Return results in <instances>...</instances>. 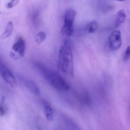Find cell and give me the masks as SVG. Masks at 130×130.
<instances>
[{
  "label": "cell",
  "mask_w": 130,
  "mask_h": 130,
  "mask_svg": "<svg viewBox=\"0 0 130 130\" xmlns=\"http://www.w3.org/2000/svg\"><path fill=\"white\" fill-rule=\"evenodd\" d=\"M73 42L69 38H66L60 48L57 68L63 73L71 78L74 77V66L73 59Z\"/></svg>",
  "instance_id": "6da1fadb"
},
{
  "label": "cell",
  "mask_w": 130,
  "mask_h": 130,
  "mask_svg": "<svg viewBox=\"0 0 130 130\" xmlns=\"http://www.w3.org/2000/svg\"><path fill=\"white\" fill-rule=\"evenodd\" d=\"M34 66L44 79L54 88L63 91L70 89V86L68 83L57 72L40 62H35Z\"/></svg>",
  "instance_id": "7a4b0ae2"
},
{
  "label": "cell",
  "mask_w": 130,
  "mask_h": 130,
  "mask_svg": "<svg viewBox=\"0 0 130 130\" xmlns=\"http://www.w3.org/2000/svg\"><path fill=\"white\" fill-rule=\"evenodd\" d=\"M0 72L6 83L12 87L16 85V80L12 73L1 60L0 62Z\"/></svg>",
  "instance_id": "3957f363"
},
{
  "label": "cell",
  "mask_w": 130,
  "mask_h": 130,
  "mask_svg": "<svg viewBox=\"0 0 130 130\" xmlns=\"http://www.w3.org/2000/svg\"><path fill=\"white\" fill-rule=\"evenodd\" d=\"M108 42L109 48L112 51L119 49L122 44L121 31L119 30L113 31L109 38Z\"/></svg>",
  "instance_id": "277c9868"
},
{
  "label": "cell",
  "mask_w": 130,
  "mask_h": 130,
  "mask_svg": "<svg viewBox=\"0 0 130 130\" xmlns=\"http://www.w3.org/2000/svg\"><path fill=\"white\" fill-rule=\"evenodd\" d=\"M12 48L19 58L23 57L25 53V41L22 37H19L13 44Z\"/></svg>",
  "instance_id": "5b68a950"
},
{
  "label": "cell",
  "mask_w": 130,
  "mask_h": 130,
  "mask_svg": "<svg viewBox=\"0 0 130 130\" xmlns=\"http://www.w3.org/2000/svg\"><path fill=\"white\" fill-rule=\"evenodd\" d=\"M19 77L25 86L32 93L36 96H40L41 92L40 89L37 84L33 80L25 76L20 75Z\"/></svg>",
  "instance_id": "8992f818"
},
{
  "label": "cell",
  "mask_w": 130,
  "mask_h": 130,
  "mask_svg": "<svg viewBox=\"0 0 130 130\" xmlns=\"http://www.w3.org/2000/svg\"><path fill=\"white\" fill-rule=\"evenodd\" d=\"M76 16V12L74 9H67L64 15V25L73 26L74 22Z\"/></svg>",
  "instance_id": "52a82bcc"
},
{
  "label": "cell",
  "mask_w": 130,
  "mask_h": 130,
  "mask_svg": "<svg viewBox=\"0 0 130 130\" xmlns=\"http://www.w3.org/2000/svg\"><path fill=\"white\" fill-rule=\"evenodd\" d=\"M43 105L47 120L52 121L54 118V111L51 105L48 102L45 101L43 102Z\"/></svg>",
  "instance_id": "ba28073f"
},
{
  "label": "cell",
  "mask_w": 130,
  "mask_h": 130,
  "mask_svg": "<svg viewBox=\"0 0 130 130\" xmlns=\"http://www.w3.org/2000/svg\"><path fill=\"white\" fill-rule=\"evenodd\" d=\"M126 17V13L124 9L119 10L116 14L115 26L118 27L124 22Z\"/></svg>",
  "instance_id": "9c48e42d"
},
{
  "label": "cell",
  "mask_w": 130,
  "mask_h": 130,
  "mask_svg": "<svg viewBox=\"0 0 130 130\" xmlns=\"http://www.w3.org/2000/svg\"><path fill=\"white\" fill-rule=\"evenodd\" d=\"M13 29V23L12 22L10 21L7 23L4 32L1 36L2 39H6L12 35Z\"/></svg>",
  "instance_id": "30bf717a"
},
{
  "label": "cell",
  "mask_w": 130,
  "mask_h": 130,
  "mask_svg": "<svg viewBox=\"0 0 130 130\" xmlns=\"http://www.w3.org/2000/svg\"><path fill=\"white\" fill-rule=\"evenodd\" d=\"M63 121L66 126L68 128V129L72 130H78L79 128L77 125L72 120L64 116H62Z\"/></svg>",
  "instance_id": "8fae6325"
},
{
  "label": "cell",
  "mask_w": 130,
  "mask_h": 130,
  "mask_svg": "<svg viewBox=\"0 0 130 130\" xmlns=\"http://www.w3.org/2000/svg\"><path fill=\"white\" fill-rule=\"evenodd\" d=\"M73 31V26L63 25L61 30V33L64 36L69 37L72 35Z\"/></svg>",
  "instance_id": "7c38bea8"
},
{
  "label": "cell",
  "mask_w": 130,
  "mask_h": 130,
  "mask_svg": "<svg viewBox=\"0 0 130 130\" xmlns=\"http://www.w3.org/2000/svg\"><path fill=\"white\" fill-rule=\"evenodd\" d=\"M46 38L45 33L43 31H41L38 33L35 37V41L37 44L39 45L44 42Z\"/></svg>",
  "instance_id": "4fadbf2b"
},
{
  "label": "cell",
  "mask_w": 130,
  "mask_h": 130,
  "mask_svg": "<svg viewBox=\"0 0 130 130\" xmlns=\"http://www.w3.org/2000/svg\"><path fill=\"white\" fill-rule=\"evenodd\" d=\"M98 28L97 23L95 20L92 21L87 26L86 29L87 32L91 33L96 31Z\"/></svg>",
  "instance_id": "5bb4252c"
},
{
  "label": "cell",
  "mask_w": 130,
  "mask_h": 130,
  "mask_svg": "<svg viewBox=\"0 0 130 130\" xmlns=\"http://www.w3.org/2000/svg\"><path fill=\"white\" fill-rule=\"evenodd\" d=\"M130 58V45L126 48L124 52L123 56V59L124 61H126Z\"/></svg>",
  "instance_id": "9a60e30c"
},
{
  "label": "cell",
  "mask_w": 130,
  "mask_h": 130,
  "mask_svg": "<svg viewBox=\"0 0 130 130\" xmlns=\"http://www.w3.org/2000/svg\"><path fill=\"white\" fill-rule=\"evenodd\" d=\"M19 0H11V1L7 4V8L10 9L14 7L19 3Z\"/></svg>",
  "instance_id": "2e32d148"
},
{
  "label": "cell",
  "mask_w": 130,
  "mask_h": 130,
  "mask_svg": "<svg viewBox=\"0 0 130 130\" xmlns=\"http://www.w3.org/2000/svg\"><path fill=\"white\" fill-rule=\"evenodd\" d=\"M4 100H5V98L3 96L2 99V105L1 106V108H0V114L1 115V116H3L6 113V109H5L3 105Z\"/></svg>",
  "instance_id": "e0dca14e"
},
{
  "label": "cell",
  "mask_w": 130,
  "mask_h": 130,
  "mask_svg": "<svg viewBox=\"0 0 130 130\" xmlns=\"http://www.w3.org/2000/svg\"><path fill=\"white\" fill-rule=\"evenodd\" d=\"M117 1H125V0H117Z\"/></svg>",
  "instance_id": "ac0fdd59"
}]
</instances>
